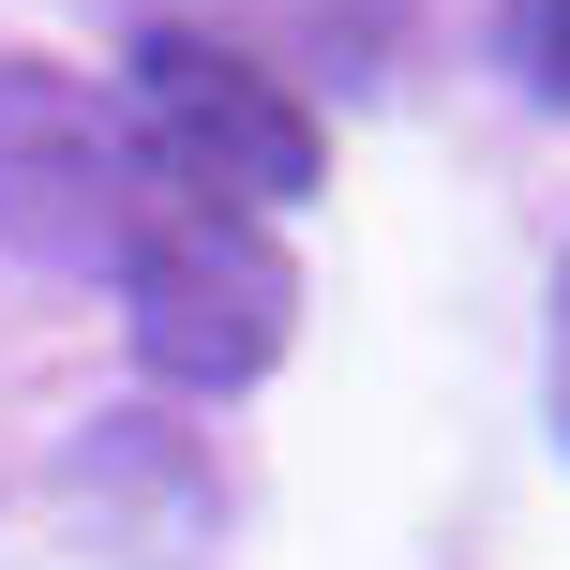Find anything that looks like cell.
Segmentation results:
<instances>
[{
	"label": "cell",
	"instance_id": "5b68a950",
	"mask_svg": "<svg viewBox=\"0 0 570 570\" xmlns=\"http://www.w3.org/2000/svg\"><path fill=\"white\" fill-rule=\"evenodd\" d=\"M495 46H511V76L541 90V106H570V0H511V16H495Z\"/></svg>",
	"mask_w": 570,
	"mask_h": 570
},
{
	"label": "cell",
	"instance_id": "8992f818",
	"mask_svg": "<svg viewBox=\"0 0 570 570\" xmlns=\"http://www.w3.org/2000/svg\"><path fill=\"white\" fill-rule=\"evenodd\" d=\"M556 435H570V271H556Z\"/></svg>",
	"mask_w": 570,
	"mask_h": 570
},
{
	"label": "cell",
	"instance_id": "3957f363",
	"mask_svg": "<svg viewBox=\"0 0 570 570\" xmlns=\"http://www.w3.org/2000/svg\"><path fill=\"white\" fill-rule=\"evenodd\" d=\"M120 315H136V361L166 391H256L285 361V331H301V271H285V240L256 210L166 196L136 226V256H120Z\"/></svg>",
	"mask_w": 570,
	"mask_h": 570
},
{
	"label": "cell",
	"instance_id": "6da1fadb",
	"mask_svg": "<svg viewBox=\"0 0 570 570\" xmlns=\"http://www.w3.org/2000/svg\"><path fill=\"white\" fill-rule=\"evenodd\" d=\"M136 150L166 196L196 210H301L315 180H331V136H315V106L271 76L256 46H226L210 16H150L136 30Z\"/></svg>",
	"mask_w": 570,
	"mask_h": 570
},
{
	"label": "cell",
	"instance_id": "277c9868",
	"mask_svg": "<svg viewBox=\"0 0 570 570\" xmlns=\"http://www.w3.org/2000/svg\"><path fill=\"white\" fill-rule=\"evenodd\" d=\"M391 16H405V0H240V30H226V46L285 30V46H315V60H375V46H391Z\"/></svg>",
	"mask_w": 570,
	"mask_h": 570
},
{
	"label": "cell",
	"instance_id": "7a4b0ae2",
	"mask_svg": "<svg viewBox=\"0 0 570 570\" xmlns=\"http://www.w3.org/2000/svg\"><path fill=\"white\" fill-rule=\"evenodd\" d=\"M150 210H166V180H150L136 120H120L106 90H76L60 60L0 46V240H16L30 271H106L120 285Z\"/></svg>",
	"mask_w": 570,
	"mask_h": 570
}]
</instances>
